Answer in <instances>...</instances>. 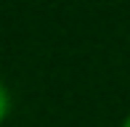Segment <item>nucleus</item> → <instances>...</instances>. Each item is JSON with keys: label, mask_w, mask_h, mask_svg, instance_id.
Instances as JSON below:
<instances>
[{"label": "nucleus", "mask_w": 130, "mask_h": 127, "mask_svg": "<svg viewBox=\"0 0 130 127\" xmlns=\"http://www.w3.org/2000/svg\"><path fill=\"white\" fill-rule=\"evenodd\" d=\"M122 127H130V114L125 117V122H122Z\"/></svg>", "instance_id": "f03ea898"}, {"label": "nucleus", "mask_w": 130, "mask_h": 127, "mask_svg": "<svg viewBox=\"0 0 130 127\" xmlns=\"http://www.w3.org/2000/svg\"><path fill=\"white\" fill-rule=\"evenodd\" d=\"M8 111H11V95H8V90H5V85L0 82V124L5 122Z\"/></svg>", "instance_id": "f257e3e1"}]
</instances>
